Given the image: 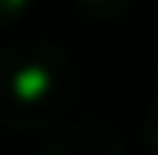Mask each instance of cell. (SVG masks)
I'll list each match as a JSON object with an SVG mask.
<instances>
[{
	"label": "cell",
	"mask_w": 158,
	"mask_h": 155,
	"mask_svg": "<svg viewBox=\"0 0 158 155\" xmlns=\"http://www.w3.org/2000/svg\"><path fill=\"white\" fill-rule=\"evenodd\" d=\"M128 3L131 0H77V7L88 17H94V20H114V17H121L128 10Z\"/></svg>",
	"instance_id": "3"
},
{
	"label": "cell",
	"mask_w": 158,
	"mask_h": 155,
	"mask_svg": "<svg viewBox=\"0 0 158 155\" xmlns=\"http://www.w3.org/2000/svg\"><path fill=\"white\" fill-rule=\"evenodd\" d=\"M141 135H145L148 152L158 155V98H152V101H148V108H145V118H141Z\"/></svg>",
	"instance_id": "4"
},
{
	"label": "cell",
	"mask_w": 158,
	"mask_h": 155,
	"mask_svg": "<svg viewBox=\"0 0 158 155\" xmlns=\"http://www.w3.org/2000/svg\"><path fill=\"white\" fill-rule=\"evenodd\" d=\"M31 7H34V0H0V27L20 20Z\"/></svg>",
	"instance_id": "5"
},
{
	"label": "cell",
	"mask_w": 158,
	"mask_h": 155,
	"mask_svg": "<svg viewBox=\"0 0 158 155\" xmlns=\"http://www.w3.org/2000/svg\"><path fill=\"white\" fill-rule=\"evenodd\" d=\"M155 78H158V58H155Z\"/></svg>",
	"instance_id": "6"
},
{
	"label": "cell",
	"mask_w": 158,
	"mask_h": 155,
	"mask_svg": "<svg viewBox=\"0 0 158 155\" xmlns=\"http://www.w3.org/2000/svg\"><path fill=\"white\" fill-rule=\"evenodd\" d=\"M40 155H125V145L111 125L98 118H77V122L61 125Z\"/></svg>",
	"instance_id": "2"
},
{
	"label": "cell",
	"mask_w": 158,
	"mask_h": 155,
	"mask_svg": "<svg viewBox=\"0 0 158 155\" xmlns=\"http://www.w3.org/2000/svg\"><path fill=\"white\" fill-rule=\"evenodd\" d=\"M74 91V61L54 41L34 37L0 47V128L37 135L64 118Z\"/></svg>",
	"instance_id": "1"
}]
</instances>
